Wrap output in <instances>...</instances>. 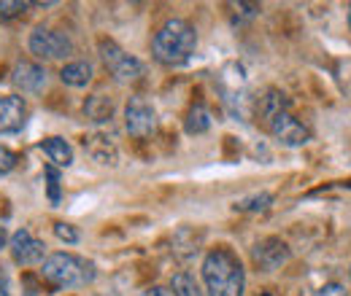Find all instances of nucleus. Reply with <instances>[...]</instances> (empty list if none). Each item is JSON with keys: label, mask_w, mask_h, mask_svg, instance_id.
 <instances>
[{"label": "nucleus", "mask_w": 351, "mask_h": 296, "mask_svg": "<svg viewBox=\"0 0 351 296\" xmlns=\"http://www.w3.org/2000/svg\"><path fill=\"white\" fill-rule=\"evenodd\" d=\"M203 283L208 296H243L246 288V269L235 251L227 245L211 248L203 258Z\"/></svg>", "instance_id": "nucleus-1"}, {"label": "nucleus", "mask_w": 351, "mask_h": 296, "mask_svg": "<svg viewBox=\"0 0 351 296\" xmlns=\"http://www.w3.org/2000/svg\"><path fill=\"white\" fill-rule=\"evenodd\" d=\"M195 49H197V33H195V27L186 19H178V16L162 22L160 30L152 38V54L165 68L186 65L192 59Z\"/></svg>", "instance_id": "nucleus-2"}, {"label": "nucleus", "mask_w": 351, "mask_h": 296, "mask_svg": "<svg viewBox=\"0 0 351 296\" xmlns=\"http://www.w3.org/2000/svg\"><path fill=\"white\" fill-rule=\"evenodd\" d=\"M38 272H41V280L49 283L51 288H82L92 283L97 275L92 261L76 254H65V251L46 256Z\"/></svg>", "instance_id": "nucleus-3"}, {"label": "nucleus", "mask_w": 351, "mask_h": 296, "mask_svg": "<svg viewBox=\"0 0 351 296\" xmlns=\"http://www.w3.org/2000/svg\"><path fill=\"white\" fill-rule=\"evenodd\" d=\"M100 59H103L106 70L114 76V81H119V84H132L146 73L143 62L138 57L128 54L119 43L114 41H100Z\"/></svg>", "instance_id": "nucleus-4"}, {"label": "nucleus", "mask_w": 351, "mask_h": 296, "mask_svg": "<svg viewBox=\"0 0 351 296\" xmlns=\"http://www.w3.org/2000/svg\"><path fill=\"white\" fill-rule=\"evenodd\" d=\"M30 54H36L38 59H65L68 54H73V43L71 38L65 36V33H60V30H54V27H36L33 33H30Z\"/></svg>", "instance_id": "nucleus-5"}, {"label": "nucleus", "mask_w": 351, "mask_h": 296, "mask_svg": "<svg viewBox=\"0 0 351 296\" xmlns=\"http://www.w3.org/2000/svg\"><path fill=\"white\" fill-rule=\"evenodd\" d=\"M265 127H267V132H270L281 146H289V148H300V146H306L308 140H311L308 127L289 111V108L273 113V116L265 122Z\"/></svg>", "instance_id": "nucleus-6"}, {"label": "nucleus", "mask_w": 351, "mask_h": 296, "mask_svg": "<svg viewBox=\"0 0 351 296\" xmlns=\"http://www.w3.org/2000/svg\"><path fill=\"white\" fill-rule=\"evenodd\" d=\"M125 127L132 137H141V140L154 135V129H157V111L141 94L130 97L125 105Z\"/></svg>", "instance_id": "nucleus-7"}, {"label": "nucleus", "mask_w": 351, "mask_h": 296, "mask_svg": "<svg viewBox=\"0 0 351 296\" xmlns=\"http://www.w3.org/2000/svg\"><path fill=\"white\" fill-rule=\"evenodd\" d=\"M8 248H11V258L22 267H33V264H41L46 258V245L44 240H38L33 232L27 229H19L11 234L8 240Z\"/></svg>", "instance_id": "nucleus-8"}, {"label": "nucleus", "mask_w": 351, "mask_h": 296, "mask_svg": "<svg viewBox=\"0 0 351 296\" xmlns=\"http://www.w3.org/2000/svg\"><path fill=\"white\" fill-rule=\"evenodd\" d=\"M289 256L292 251L281 237H265L252 248V258H254L257 269H263V272H273V269L284 267L289 261Z\"/></svg>", "instance_id": "nucleus-9"}, {"label": "nucleus", "mask_w": 351, "mask_h": 296, "mask_svg": "<svg viewBox=\"0 0 351 296\" xmlns=\"http://www.w3.org/2000/svg\"><path fill=\"white\" fill-rule=\"evenodd\" d=\"M27 124V103L19 94H0V137L19 135Z\"/></svg>", "instance_id": "nucleus-10"}, {"label": "nucleus", "mask_w": 351, "mask_h": 296, "mask_svg": "<svg viewBox=\"0 0 351 296\" xmlns=\"http://www.w3.org/2000/svg\"><path fill=\"white\" fill-rule=\"evenodd\" d=\"M11 81L16 89L22 92H41L49 81V73H46L44 65L38 62H30V59H19L11 70Z\"/></svg>", "instance_id": "nucleus-11"}, {"label": "nucleus", "mask_w": 351, "mask_h": 296, "mask_svg": "<svg viewBox=\"0 0 351 296\" xmlns=\"http://www.w3.org/2000/svg\"><path fill=\"white\" fill-rule=\"evenodd\" d=\"M41 151L49 157V162L57 170L73 165V148H71V143H68L65 137H57V135L44 137V140H41Z\"/></svg>", "instance_id": "nucleus-12"}, {"label": "nucleus", "mask_w": 351, "mask_h": 296, "mask_svg": "<svg viewBox=\"0 0 351 296\" xmlns=\"http://www.w3.org/2000/svg\"><path fill=\"white\" fill-rule=\"evenodd\" d=\"M84 148H87V154L95 162H100V165H117V157H119L117 154V146L103 132H95L92 137H87L84 140Z\"/></svg>", "instance_id": "nucleus-13"}, {"label": "nucleus", "mask_w": 351, "mask_h": 296, "mask_svg": "<svg viewBox=\"0 0 351 296\" xmlns=\"http://www.w3.org/2000/svg\"><path fill=\"white\" fill-rule=\"evenodd\" d=\"M92 76H95V70H92V62H87V59L68 62V65H62V70H60V81L73 86V89H84V86L92 81Z\"/></svg>", "instance_id": "nucleus-14"}, {"label": "nucleus", "mask_w": 351, "mask_h": 296, "mask_svg": "<svg viewBox=\"0 0 351 296\" xmlns=\"http://www.w3.org/2000/svg\"><path fill=\"white\" fill-rule=\"evenodd\" d=\"M289 108V100H287V94L284 92H278V89H267L263 97L257 100V116L267 122L273 113H278V111H287Z\"/></svg>", "instance_id": "nucleus-15"}, {"label": "nucleus", "mask_w": 351, "mask_h": 296, "mask_svg": "<svg viewBox=\"0 0 351 296\" xmlns=\"http://www.w3.org/2000/svg\"><path fill=\"white\" fill-rule=\"evenodd\" d=\"M184 129L186 135H203L211 129V113L203 103H195L189 111H186V119H184Z\"/></svg>", "instance_id": "nucleus-16"}, {"label": "nucleus", "mask_w": 351, "mask_h": 296, "mask_svg": "<svg viewBox=\"0 0 351 296\" xmlns=\"http://www.w3.org/2000/svg\"><path fill=\"white\" fill-rule=\"evenodd\" d=\"M111 113H114V103L103 94H92L87 103H84V116L95 124H103V122H111Z\"/></svg>", "instance_id": "nucleus-17"}, {"label": "nucleus", "mask_w": 351, "mask_h": 296, "mask_svg": "<svg viewBox=\"0 0 351 296\" xmlns=\"http://www.w3.org/2000/svg\"><path fill=\"white\" fill-rule=\"evenodd\" d=\"M273 205V194L270 191H257V194H249L243 200H238L232 208L238 213H263Z\"/></svg>", "instance_id": "nucleus-18"}, {"label": "nucleus", "mask_w": 351, "mask_h": 296, "mask_svg": "<svg viewBox=\"0 0 351 296\" xmlns=\"http://www.w3.org/2000/svg\"><path fill=\"white\" fill-rule=\"evenodd\" d=\"M171 291H173V296H203L197 280L189 272H176L173 280H171Z\"/></svg>", "instance_id": "nucleus-19"}, {"label": "nucleus", "mask_w": 351, "mask_h": 296, "mask_svg": "<svg viewBox=\"0 0 351 296\" xmlns=\"http://www.w3.org/2000/svg\"><path fill=\"white\" fill-rule=\"evenodd\" d=\"M44 178H46L49 202H51V205H60V200H62V178H60V170L54 167V165H46Z\"/></svg>", "instance_id": "nucleus-20"}, {"label": "nucleus", "mask_w": 351, "mask_h": 296, "mask_svg": "<svg viewBox=\"0 0 351 296\" xmlns=\"http://www.w3.org/2000/svg\"><path fill=\"white\" fill-rule=\"evenodd\" d=\"M30 5L33 3H25V0H0V22L5 25V22L19 19Z\"/></svg>", "instance_id": "nucleus-21"}, {"label": "nucleus", "mask_w": 351, "mask_h": 296, "mask_svg": "<svg viewBox=\"0 0 351 296\" xmlns=\"http://www.w3.org/2000/svg\"><path fill=\"white\" fill-rule=\"evenodd\" d=\"M54 234H57L62 243H68V245H76V243H79L76 226H71V224H65V221H57V224H54Z\"/></svg>", "instance_id": "nucleus-22"}, {"label": "nucleus", "mask_w": 351, "mask_h": 296, "mask_svg": "<svg viewBox=\"0 0 351 296\" xmlns=\"http://www.w3.org/2000/svg\"><path fill=\"white\" fill-rule=\"evenodd\" d=\"M16 162H19V157H16L8 146H0V175L11 172V170L16 167Z\"/></svg>", "instance_id": "nucleus-23"}, {"label": "nucleus", "mask_w": 351, "mask_h": 296, "mask_svg": "<svg viewBox=\"0 0 351 296\" xmlns=\"http://www.w3.org/2000/svg\"><path fill=\"white\" fill-rule=\"evenodd\" d=\"M316 296H349L346 294V288L341 286V283H327V286H322Z\"/></svg>", "instance_id": "nucleus-24"}, {"label": "nucleus", "mask_w": 351, "mask_h": 296, "mask_svg": "<svg viewBox=\"0 0 351 296\" xmlns=\"http://www.w3.org/2000/svg\"><path fill=\"white\" fill-rule=\"evenodd\" d=\"M0 296H14L11 294V286H8V275L0 269Z\"/></svg>", "instance_id": "nucleus-25"}, {"label": "nucleus", "mask_w": 351, "mask_h": 296, "mask_svg": "<svg viewBox=\"0 0 351 296\" xmlns=\"http://www.w3.org/2000/svg\"><path fill=\"white\" fill-rule=\"evenodd\" d=\"M141 296H171L162 286H152V288H146V291H141Z\"/></svg>", "instance_id": "nucleus-26"}, {"label": "nucleus", "mask_w": 351, "mask_h": 296, "mask_svg": "<svg viewBox=\"0 0 351 296\" xmlns=\"http://www.w3.org/2000/svg\"><path fill=\"white\" fill-rule=\"evenodd\" d=\"M8 240H11V237H8V229H5V224H3V218H0V248H5Z\"/></svg>", "instance_id": "nucleus-27"}, {"label": "nucleus", "mask_w": 351, "mask_h": 296, "mask_svg": "<svg viewBox=\"0 0 351 296\" xmlns=\"http://www.w3.org/2000/svg\"><path fill=\"white\" fill-rule=\"evenodd\" d=\"M349 25H351V3H349Z\"/></svg>", "instance_id": "nucleus-28"}, {"label": "nucleus", "mask_w": 351, "mask_h": 296, "mask_svg": "<svg viewBox=\"0 0 351 296\" xmlns=\"http://www.w3.org/2000/svg\"><path fill=\"white\" fill-rule=\"evenodd\" d=\"M263 296H270V294H263Z\"/></svg>", "instance_id": "nucleus-29"}, {"label": "nucleus", "mask_w": 351, "mask_h": 296, "mask_svg": "<svg viewBox=\"0 0 351 296\" xmlns=\"http://www.w3.org/2000/svg\"><path fill=\"white\" fill-rule=\"evenodd\" d=\"M349 275H351V272H349Z\"/></svg>", "instance_id": "nucleus-30"}]
</instances>
